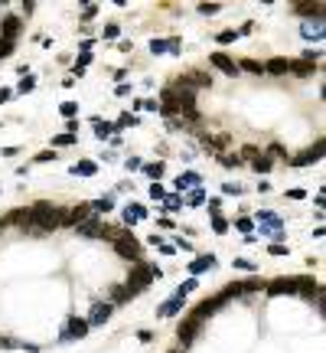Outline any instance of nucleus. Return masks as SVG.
<instances>
[{
	"instance_id": "obj_1",
	"label": "nucleus",
	"mask_w": 326,
	"mask_h": 353,
	"mask_svg": "<svg viewBox=\"0 0 326 353\" xmlns=\"http://www.w3.org/2000/svg\"><path fill=\"white\" fill-rule=\"evenodd\" d=\"M30 226H36V229H43V232H53L59 226H65V210L62 206H53V203H36L30 210Z\"/></svg>"
},
{
	"instance_id": "obj_2",
	"label": "nucleus",
	"mask_w": 326,
	"mask_h": 353,
	"mask_svg": "<svg viewBox=\"0 0 326 353\" xmlns=\"http://www.w3.org/2000/svg\"><path fill=\"white\" fill-rule=\"evenodd\" d=\"M163 272L157 268V265H147V262H134L130 265V275H127V294L134 298V294H141V291H147L150 288V281L153 278H160Z\"/></svg>"
},
{
	"instance_id": "obj_3",
	"label": "nucleus",
	"mask_w": 326,
	"mask_h": 353,
	"mask_svg": "<svg viewBox=\"0 0 326 353\" xmlns=\"http://www.w3.org/2000/svg\"><path fill=\"white\" fill-rule=\"evenodd\" d=\"M111 242H114V252H118L121 258H127V262H141V242H137L130 232H118Z\"/></svg>"
},
{
	"instance_id": "obj_4",
	"label": "nucleus",
	"mask_w": 326,
	"mask_h": 353,
	"mask_svg": "<svg viewBox=\"0 0 326 353\" xmlns=\"http://www.w3.org/2000/svg\"><path fill=\"white\" fill-rule=\"evenodd\" d=\"M85 333H88V320H82V317H69V320H65L62 340H82Z\"/></svg>"
},
{
	"instance_id": "obj_5",
	"label": "nucleus",
	"mask_w": 326,
	"mask_h": 353,
	"mask_svg": "<svg viewBox=\"0 0 326 353\" xmlns=\"http://www.w3.org/2000/svg\"><path fill=\"white\" fill-rule=\"evenodd\" d=\"M202 331V320H196V317H186V320H180V340H183V347L186 343H193L196 340V333Z\"/></svg>"
},
{
	"instance_id": "obj_6",
	"label": "nucleus",
	"mask_w": 326,
	"mask_h": 353,
	"mask_svg": "<svg viewBox=\"0 0 326 353\" xmlns=\"http://www.w3.org/2000/svg\"><path fill=\"white\" fill-rule=\"evenodd\" d=\"M209 62H212L218 72H225V76H238V62H235V59H228L225 53H212V56H209Z\"/></svg>"
},
{
	"instance_id": "obj_7",
	"label": "nucleus",
	"mask_w": 326,
	"mask_h": 353,
	"mask_svg": "<svg viewBox=\"0 0 326 353\" xmlns=\"http://www.w3.org/2000/svg\"><path fill=\"white\" fill-rule=\"evenodd\" d=\"M316 160H323V141H316L310 151H304L300 157H293L290 164L293 167H307V164H316Z\"/></svg>"
},
{
	"instance_id": "obj_8",
	"label": "nucleus",
	"mask_w": 326,
	"mask_h": 353,
	"mask_svg": "<svg viewBox=\"0 0 326 353\" xmlns=\"http://www.w3.org/2000/svg\"><path fill=\"white\" fill-rule=\"evenodd\" d=\"M91 219V210H88V203H78L75 210L65 213V226H82V222Z\"/></svg>"
},
{
	"instance_id": "obj_9",
	"label": "nucleus",
	"mask_w": 326,
	"mask_h": 353,
	"mask_svg": "<svg viewBox=\"0 0 326 353\" xmlns=\"http://www.w3.org/2000/svg\"><path fill=\"white\" fill-rule=\"evenodd\" d=\"M183 308H186V298H180V294H173L170 301H163L160 308H157V314H160V317H173V314H180Z\"/></svg>"
},
{
	"instance_id": "obj_10",
	"label": "nucleus",
	"mask_w": 326,
	"mask_h": 353,
	"mask_svg": "<svg viewBox=\"0 0 326 353\" xmlns=\"http://www.w3.org/2000/svg\"><path fill=\"white\" fill-rule=\"evenodd\" d=\"M111 314H114V304H108V301H105V304H95V308H91V317H88V327H95V324H105Z\"/></svg>"
},
{
	"instance_id": "obj_11",
	"label": "nucleus",
	"mask_w": 326,
	"mask_h": 353,
	"mask_svg": "<svg viewBox=\"0 0 326 353\" xmlns=\"http://www.w3.org/2000/svg\"><path fill=\"white\" fill-rule=\"evenodd\" d=\"M297 285H293V278H274L271 285H268V294H293Z\"/></svg>"
},
{
	"instance_id": "obj_12",
	"label": "nucleus",
	"mask_w": 326,
	"mask_h": 353,
	"mask_svg": "<svg viewBox=\"0 0 326 353\" xmlns=\"http://www.w3.org/2000/svg\"><path fill=\"white\" fill-rule=\"evenodd\" d=\"M202 187V176L196 174V170H186V174H180V180H176V190H199Z\"/></svg>"
},
{
	"instance_id": "obj_13",
	"label": "nucleus",
	"mask_w": 326,
	"mask_h": 353,
	"mask_svg": "<svg viewBox=\"0 0 326 353\" xmlns=\"http://www.w3.org/2000/svg\"><path fill=\"white\" fill-rule=\"evenodd\" d=\"M150 53L160 56V53H180V39H153L150 43Z\"/></svg>"
},
{
	"instance_id": "obj_14",
	"label": "nucleus",
	"mask_w": 326,
	"mask_h": 353,
	"mask_svg": "<svg viewBox=\"0 0 326 353\" xmlns=\"http://www.w3.org/2000/svg\"><path fill=\"white\" fill-rule=\"evenodd\" d=\"M20 30H23V23L17 20V17H7V20H3V36H0V39H17V36H20Z\"/></svg>"
},
{
	"instance_id": "obj_15",
	"label": "nucleus",
	"mask_w": 326,
	"mask_h": 353,
	"mask_svg": "<svg viewBox=\"0 0 326 353\" xmlns=\"http://www.w3.org/2000/svg\"><path fill=\"white\" fill-rule=\"evenodd\" d=\"M141 219H147V210H144V206H137V203H130L127 210H124V222H127V226H134V222H141Z\"/></svg>"
},
{
	"instance_id": "obj_16",
	"label": "nucleus",
	"mask_w": 326,
	"mask_h": 353,
	"mask_svg": "<svg viewBox=\"0 0 326 353\" xmlns=\"http://www.w3.org/2000/svg\"><path fill=\"white\" fill-rule=\"evenodd\" d=\"M293 10L300 13V17H316V20H323V3H297Z\"/></svg>"
},
{
	"instance_id": "obj_17",
	"label": "nucleus",
	"mask_w": 326,
	"mask_h": 353,
	"mask_svg": "<svg viewBox=\"0 0 326 353\" xmlns=\"http://www.w3.org/2000/svg\"><path fill=\"white\" fill-rule=\"evenodd\" d=\"M209 268H216V255H199L193 265H189V272L199 275V272H209Z\"/></svg>"
},
{
	"instance_id": "obj_18",
	"label": "nucleus",
	"mask_w": 326,
	"mask_h": 353,
	"mask_svg": "<svg viewBox=\"0 0 326 353\" xmlns=\"http://www.w3.org/2000/svg\"><path fill=\"white\" fill-rule=\"evenodd\" d=\"M20 226V229H30V210H17V213H10L7 216V226Z\"/></svg>"
},
{
	"instance_id": "obj_19",
	"label": "nucleus",
	"mask_w": 326,
	"mask_h": 353,
	"mask_svg": "<svg viewBox=\"0 0 326 353\" xmlns=\"http://www.w3.org/2000/svg\"><path fill=\"white\" fill-rule=\"evenodd\" d=\"M287 72H293V76H313V62H307V59H300V62H287Z\"/></svg>"
},
{
	"instance_id": "obj_20",
	"label": "nucleus",
	"mask_w": 326,
	"mask_h": 353,
	"mask_svg": "<svg viewBox=\"0 0 326 353\" xmlns=\"http://www.w3.org/2000/svg\"><path fill=\"white\" fill-rule=\"evenodd\" d=\"M304 36H307V39H323V20L304 23Z\"/></svg>"
},
{
	"instance_id": "obj_21",
	"label": "nucleus",
	"mask_w": 326,
	"mask_h": 353,
	"mask_svg": "<svg viewBox=\"0 0 326 353\" xmlns=\"http://www.w3.org/2000/svg\"><path fill=\"white\" fill-rule=\"evenodd\" d=\"M287 62H290V59H271V62H264V72H271V76H284V72H287Z\"/></svg>"
},
{
	"instance_id": "obj_22",
	"label": "nucleus",
	"mask_w": 326,
	"mask_h": 353,
	"mask_svg": "<svg viewBox=\"0 0 326 353\" xmlns=\"http://www.w3.org/2000/svg\"><path fill=\"white\" fill-rule=\"evenodd\" d=\"M88 210H91V213H111V210H114V199L101 196V199H95V203H88Z\"/></svg>"
},
{
	"instance_id": "obj_23",
	"label": "nucleus",
	"mask_w": 326,
	"mask_h": 353,
	"mask_svg": "<svg viewBox=\"0 0 326 353\" xmlns=\"http://www.w3.org/2000/svg\"><path fill=\"white\" fill-rule=\"evenodd\" d=\"M202 203H206V193H202V187H199V190H189V196H186L183 206H202Z\"/></svg>"
},
{
	"instance_id": "obj_24",
	"label": "nucleus",
	"mask_w": 326,
	"mask_h": 353,
	"mask_svg": "<svg viewBox=\"0 0 326 353\" xmlns=\"http://www.w3.org/2000/svg\"><path fill=\"white\" fill-rule=\"evenodd\" d=\"M95 170H98V167L91 164V160H78V164L72 167V174H82V176H91V174H95Z\"/></svg>"
},
{
	"instance_id": "obj_25",
	"label": "nucleus",
	"mask_w": 326,
	"mask_h": 353,
	"mask_svg": "<svg viewBox=\"0 0 326 353\" xmlns=\"http://www.w3.org/2000/svg\"><path fill=\"white\" fill-rule=\"evenodd\" d=\"M141 170L147 176H153V180H160V176H163V164H160V160H157V164H141Z\"/></svg>"
},
{
	"instance_id": "obj_26",
	"label": "nucleus",
	"mask_w": 326,
	"mask_h": 353,
	"mask_svg": "<svg viewBox=\"0 0 326 353\" xmlns=\"http://www.w3.org/2000/svg\"><path fill=\"white\" fill-rule=\"evenodd\" d=\"M95 134L105 141L108 134H114V124H111V121H95Z\"/></svg>"
},
{
	"instance_id": "obj_27",
	"label": "nucleus",
	"mask_w": 326,
	"mask_h": 353,
	"mask_svg": "<svg viewBox=\"0 0 326 353\" xmlns=\"http://www.w3.org/2000/svg\"><path fill=\"white\" fill-rule=\"evenodd\" d=\"M241 69H248V72H258V76H264V62H254V59H245V62H238V72Z\"/></svg>"
},
{
	"instance_id": "obj_28",
	"label": "nucleus",
	"mask_w": 326,
	"mask_h": 353,
	"mask_svg": "<svg viewBox=\"0 0 326 353\" xmlns=\"http://www.w3.org/2000/svg\"><path fill=\"white\" fill-rule=\"evenodd\" d=\"M163 210H170V213L183 210V196H176V193H173V196H166V199H163Z\"/></svg>"
},
{
	"instance_id": "obj_29",
	"label": "nucleus",
	"mask_w": 326,
	"mask_h": 353,
	"mask_svg": "<svg viewBox=\"0 0 326 353\" xmlns=\"http://www.w3.org/2000/svg\"><path fill=\"white\" fill-rule=\"evenodd\" d=\"M196 288H199V281H196V278H186L183 285H180V291H176V294H180V298H186V294H189V291H196Z\"/></svg>"
},
{
	"instance_id": "obj_30",
	"label": "nucleus",
	"mask_w": 326,
	"mask_h": 353,
	"mask_svg": "<svg viewBox=\"0 0 326 353\" xmlns=\"http://www.w3.org/2000/svg\"><path fill=\"white\" fill-rule=\"evenodd\" d=\"M127 124H137V115H121L118 121H114V131H121V128H127Z\"/></svg>"
},
{
	"instance_id": "obj_31",
	"label": "nucleus",
	"mask_w": 326,
	"mask_h": 353,
	"mask_svg": "<svg viewBox=\"0 0 326 353\" xmlns=\"http://www.w3.org/2000/svg\"><path fill=\"white\" fill-rule=\"evenodd\" d=\"M111 301H130L127 288H124V285H114V291H111Z\"/></svg>"
},
{
	"instance_id": "obj_32",
	"label": "nucleus",
	"mask_w": 326,
	"mask_h": 353,
	"mask_svg": "<svg viewBox=\"0 0 326 353\" xmlns=\"http://www.w3.org/2000/svg\"><path fill=\"white\" fill-rule=\"evenodd\" d=\"M251 164H254V170H261V174H264V170H271V157H261V154H258Z\"/></svg>"
},
{
	"instance_id": "obj_33",
	"label": "nucleus",
	"mask_w": 326,
	"mask_h": 353,
	"mask_svg": "<svg viewBox=\"0 0 326 353\" xmlns=\"http://www.w3.org/2000/svg\"><path fill=\"white\" fill-rule=\"evenodd\" d=\"M216 39H218L222 46H225V43H235V39H238V33H235V30H222V33H218Z\"/></svg>"
},
{
	"instance_id": "obj_34",
	"label": "nucleus",
	"mask_w": 326,
	"mask_h": 353,
	"mask_svg": "<svg viewBox=\"0 0 326 353\" xmlns=\"http://www.w3.org/2000/svg\"><path fill=\"white\" fill-rule=\"evenodd\" d=\"M33 85H36V78H33L30 72H26V76L20 78V85H17V88H20V92H33Z\"/></svg>"
},
{
	"instance_id": "obj_35",
	"label": "nucleus",
	"mask_w": 326,
	"mask_h": 353,
	"mask_svg": "<svg viewBox=\"0 0 326 353\" xmlns=\"http://www.w3.org/2000/svg\"><path fill=\"white\" fill-rule=\"evenodd\" d=\"M7 56H13V43L10 39H0V59H7Z\"/></svg>"
},
{
	"instance_id": "obj_36",
	"label": "nucleus",
	"mask_w": 326,
	"mask_h": 353,
	"mask_svg": "<svg viewBox=\"0 0 326 353\" xmlns=\"http://www.w3.org/2000/svg\"><path fill=\"white\" fill-rule=\"evenodd\" d=\"M75 111H78V105H75V101H62V115H65V118H72Z\"/></svg>"
},
{
	"instance_id": "obj_37",
	"label": "nucleus",
	"mask_w": 326,
	"mask_h": 353,
	"mask_svg": "<svg viewBox=\"0 0 326 353\" xmlns=\"http://www.w3.org/2000/svg\"><path fill=\"white\" fill-rule=\"evenodd\" d=\"M212 229H216V232H225V229H228V222L222 219V216H212Z\"/></svg>"
},
{
	"instance_id": "obj_38",
	"label": "nucleus",
	"mask_w": 326,
	"mask_h": 353,
	"mask_svg": "<svg viewBox=\"0 0 326 353\" xmlns=\"http://www.w3.org/2000/svg\"><path fill=\"white\" fill-rule=\"evenodd\" d=\"M118 23H111V26H105V39H118Z\"/></svg>"
},
{
	"instance_id": "obj_39",
	"label": "nucleus",
	"mask_w": 326,
	"mask_h": 353,
	"mask_svg": "<svg viewBox=\"0 0 326 353\" xmlns=\"http://www.w3.org/2000/svg\"><path fill=\"white\" fill-rule=\"evenodd\" d=\"M72 141H75V134H59V137H55V147H62V144H72Z\"/></svg>"
},
{
	"instance_id": "obj_40",
	"label": "nucleus",
	"mask_w": 326,
	"mask_h": 353,
	"mask_svg": "<svg viewBox=\"0 0 326 353\" xmlns=\"http://www.w3.org/2000/svg\"><path fill=\"white\" fill-rule=\"evenodd\" d=\"M235 265L245 268V272H254V262H248V258H235Z\"/></svg>"
},
{
	"instance_id": "obj_41",
	"label": "nucleus",
	"mask_w": 326,
	"mask_h": 353,
	"mask_svg": "<svg viewBox=\"0 0 326 353\" xmlns=\"http://www.w3.org/2000/svg\"><path fill=\"white\" fill-rule=\"evenodd\" d=\"M150 196L153 199H163V187H160V183H150Z\"/></svg>"
},
{
	"instance_id": "obj_42",
	"label": "nucleus",
	"mask_w": 326,
	"mask_h": 353,
	"mask_svg": "<svg viewBox=\"0 0 326 353\" xmlns=\"http://www.w3.org/2000/svg\"><path fill=\"white\" fill-rule=\"evenodd\" d=\"M36 160H39V164H46V160H55V154H53V151H43V154H36Z\"/></svg>"
},
{
	"instance_id": "obj_43",
	"label": "nucleus",
	"mask_w": 326,
	"mask_h": 353,
	"mask_svg": "<svg viewBox=\"0 0 326 353\" xmlns=\"http://www.w3.org/2000/svg\"><path fill=\"white\" fill-rule=\"evenodd\" d=\"M13 98V88H0V105H3V101H10Z\"/></svg>"
},
{
	"instance_id": "obj_44",
	"label": "nucleus",
	"mask_w": 326,
	"mask_h": 353,
	"mask_svg": "<svg viewBox=\"0 0 326 353\" xmlns=\"http://www.w3.org/2000/svg\"><path fill=\"white\" fill-rule=\"evenodd\" d=\"M216 10H218L216 3H202V7H199V13H209V17H212V13H216Z\"/></svg>"
},
{
	"instance_id": "obj_45",
	"label": "nucleus",
	"mask_w": 326,
	"mask_h": 353,
	"mask_svg": "<svg viewBox=\"0 0 326 353\" xmlns=\"http://www.w3.org/2000/svg\"><path fill=\"white\" fill-rule=\"evenodd\" d=\"M222 164H225V167H238L241 157H222Z\"/></svg>"
},
{
	"instance_id": "obj_46",
	"label": "nucleus",
	"mask_w": 326,
	"mask_h": 353,
	"mask_svg": "<svg viewBox=\"0 0 326 353\" xmlns=\"http://www.w3.org/2000/svg\"><path fill=\"white\" fill-rule=\"evenodd\" d=\"M137 340H144V343H150V340H153V333H150V331H137Z\"/></svg>"
},
{
	"instance_id": "obj_47",
	"label": "nucleus",
	"mask_w": 326,
	"mask_h": 353,
	"mask_svg": "<svg viewBox=\"0 0 326 353\" xmlns=\"http://www.w3.org/2000/svg\"><path fill=\"white\" fill-rule=\"evenodd\" d=\"M235 226H238L241 232H251V219H238V222H235Z\"/></svg>"
},
{
	"instance_id": "obj_48",
	"label": "nucleus",
	"mask_w": 326,
	"mask_h": 353,
	"mask_svg": "<svg viewBox=\"0 0 326 353\" xmlns=\"http://www.w3.org/2000/svg\"><path fill=\"white\" fill-rule=\"evenodd\" d=\"M218 206H222L218 199H209V213H212V216H218Z\"/></svg>"
},
{
	"instance_id": "obj_49",
	"label": "nucleus",
	"mask_w": 326,
	"mask_h": 353,
	"mask_svg": "<svg viewBox=\"0 0 326 353\" xmlns=\"http://www.w3.org/2000/svg\"><path fill=\"white\" fill-rule=\"evenodd\" d=\"M271 157H287V154H284V147H281V144H274V147H271Z\"/></svg>"
},
{
	"instance_id": "obj_50",
	"label": "nucleus",
	"mask_w": 326,
	"mask_h": 353,
	"mask_svg": "<svg viewBox=\"0 0 326 353\" xmlns=\"http://www.w3.org/2000/svg\"><path fill=\"white\" fill-rule=\"evenodd\" d=\"M222 190H225V193H241V187H238V183H225Z\"/></svg>"
},
{
	"instance_id": "obj_51",
	"label": "nucleus",
	"mask_w": 326,
	"mask_h": 353,
	"mask_svg": "<svg viewBox=\"0 0 326 353\" xmlns=\"http://www.w3.org/2000/svg\"><path fill=\"white\" fill-rule=\"evenodd\" d=\"M271 255H287V245H271Z\"/></svg>"
},
{
	"instance_id": "obj_52",
	"label": "nucleus",
	"mask_w": 326,
	"mask_h": 353,
	"mask_svg": "<svg viewBox=\"0 0 326 353\" xmlns=\"http://www.w3.org/2000/svg\"><path fill=\"white\" fill-rule=\"evenodd\" d=\"M0 229H7V219H3V216H0Z\"/></svg>"
},
{
	"instance_id": "obj_53",
	"label": "nucleus",
	"mask_w": 326,
	"mask_h": 353,
	"mask_svg": "<svg viewBox=\"0 0 326 353\" xmlns=\"http://www.w3.org/2000/svg\"><path fill=\"white\" fill-rule=\"evenodd\" d=\"M0 347H7V337H0Z\"/></svg>"
},
{
	"instance_id": "obj_54",
	"label": "nucleus",
	"mask_w": 326,
	"mask_h": 353,
	"mask_svg": "<svg viewBox=\"0 0 326 353\" xmlns=\"http://www.w3.org/2000/svg\"><path fill=\"white\" fill-rule=\"evenodd\" d=\"M170 353H183V350H170Z\"/></svg>"
}]
</instances>
